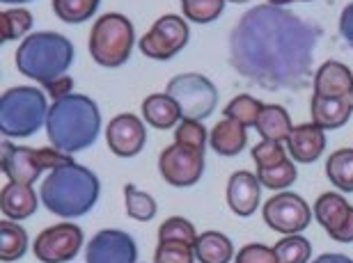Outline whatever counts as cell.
<instances>
[{
	"instance_id": "cell-16",
	"label": "cell",
	"mask_w": 353,
	"mask_h": 263,
	"mask_svg": "<svg viewBox=\"0 0 353 263\" xmlns=\"http://www.w3.org/2000/svg\"><path fill=\"white\" fill-rule=\"evenodd\" d=\"M287 142V151L292 154V158L301 165H310V162L319 160V156L326 149V133L321 126L312 124H301L294 126L289 133Z\"/></svg>"
},
{
	"instance_id": "cell-42",
	"label": "cell",
	"mask_w": 353,
	"mask_h": 263,
	"mask_svg": "<svg viewBox=\"0 0 353 263\" xmlns=\"http://www.w3.org/2000/svg\"><path fill=\"white\" fill-rule=\"evenodd\" d=\"M230 3H236V5H241V3H250V0H230Z\"/></svg>"
},
{
	"instance_id": "cell-26",
	"label": "cell",
	"mask_w": 353,
	"mask_h": 263,
	"mask_svg": "<svg viewBox=\"0 0 353 263\" xmlns=\"http://www.w3.org/2000/svg\"><path fill=\"white\" fill-rule=\"evenodd\" d=\"M326 174L337 190L353 193V149H337L326 162Z\"/></svg>"
},
{
	"instance_id": "cell-33",
	"label": "cell",
	"mask_w": 353,
	"mask_h": 263,
	"mask_svg": "<svg viewBox=\"0 0 353 263\" xmlns=\"http://www.w3.org/2000/svg\"><path fill=\"white\" fill-rule=\"evenodd\" d=\"M195 247L176 240H159V247L154 252V263H195Z\"/></svg>"
},
{
	"instance_id": "cell-40",
	"label": "cell",
	"mask_w": 353,
	"mask_h": 263,
	"mask_svg": "<svg viewBox=\"0 0 353 263\" xmlns=\"http://www.w3.org/2000/svg\"><path fill=\"white\" fill-rule=\"evenodd\" d=\"M268 5H278V7H282V5H289V3H299V0H266ZM303 3H310V0H303Z\"/></svg>"
},
{
	"instance_id": "cell-21",
	"label": "cell",
	"mask_w": 353,
	"mask_h": 263,
	"mask_svg": "<svg viewBox=\"0 0 353 263\" xmlns=\"http://www.w3.org/2000/svg\"><path fill=\"white\" fill-rule=\"evenodd\" d=\"M310 112H312V122L316 126H321L323 131H333L349 122L353 108L349 98H326L314 94L312 103H310Z\"/></svg>"
},
{
	"instance_id": "cell-30",
	"label": "cell",
	"mask_w": 353,
	"mask_h": 263,
	"mask_svg": "<svg viewBox=\"0 0 353 263\" xmlns=\"http://www.w3.org/2000/svg\"><path fill=\"white\" fill-rule=\"evenodd\" d=\"M273 252L278 263H307L312 257V245L301 233H292V236L282 238L280 243H275Z\"/></svg>"
},
{
	"instance_id": "cell-31",
	"label": "cell",
	"mask_w": 353,
	"mask_h": 263,
	"mask_svg": "<svg viewBox=\"0 0 353 263\" xmlns=\"http://www.w3.org/2000/svg\"><path fill=\"white\" fill-rule=\"evenodd\" d=\"M32 28V14L23 7L0 12V41H14Z\"/></svg>"
},
{
	"instance_id": "cell-19",
	"label": "cell",
	"mask_w": 353,
	"mask_h": 263,
	"mask_svg": "<svg viewBox=\"0 0 353 263\" xmlns=\"http://www.w3.org/2000/svg\"><path fill=\"white\" fill-rule=\"evenodd\" d=\"M245 145H248V133H245V126L239 124L236 119L225 117L209 133V147L218 156H236L243 151Z\"/></svg>"
},
{
	"instance_id": "cell-7",
	"label": "cell",
	"mask_w": 353,
	"mask_h": 263,
	"mask_svg": "<svg viewBox=\"0 0 353 263\" xmlns=\"http://www.w3.org/2000/svg\"><path fill=\"white\" fill-rule=\"evenodd\" d=\"M0 165L10 181L21 186H32L39 179L44 169H55L72 160V156L58 151V149H32V147H17L12 142H3L0 147Z\"/></svg>"
},
{
	"instance_id": "cell-9",
	"label": "cell",
	"mask_w": 353,
	"mask_h": 263,
	"mask_svg": "<svg viewBox=\"0 0 353 263\" xmlns=\"http://www.w3.org/2000/svg\"><path fill=\"white\" fill-rule=\"evenodd\" d=\"M204 149L193 142L174 140L159 156V169L172 188H190L202 179L204 172Z\"/></svg>"
},
{
	"instance_id": "cell-18",
	"label": "cell",
	"mask_w": 353,
	"mask_h": 263,
	"mask_svg": "<svg viewBox=\"0 0 353 263\" xmlns=\"http://www.w3.org/2000/svg\"><path fill=\"white\" fill-rule=\"evenodd\" d=\"M353 90V74L347 65L335 60L323 62L314 76V94L326 98H349Z\"/></svg>"
},
{
	"instance_id": "cell-35",
	"label": "cell",
	"mask_w": 353,
	"mask_h": 263,
	"mask_svg": "<svg viewBox=\"0 0 353 263\" xmlns=\"http://www.w3.org/2000/svg\"><path fill=\"white\" fill-rule=\"evenodd\" d=\"M252 158H255L257 169H271V167H278L285 160H289L287 151L282 149L280 142H273V140H262L259 145H255V149H252Z\"/></svg>"
},
{
	"instance_id": "cell-10",
	"label": "cell",
	"mask_w": 353,
	"mask_h": 263,
	"mask_svg": "<svg viewBox=\"0 0 353 263\" xmlns=\"http://www.w3.org/2000/svg\"><path fill=\"white\" fill-rule=\"evenodd\" d=\"M190 30L181 17L165 14L150 28V32L138 41L140 51L152 60H172L188 44Z\"/></svg>"
},
{
	"instance_id": "cell-34",
	"label": "cell",
	"mask_w": 353,
	"mask_h": 263,
	"mask_svg": "<svg viewBox=\"0 0 353 263\" xmlns=\"http://www.w3.org/2000/svg\"><path fill=\"white\" fill-rule=\"evenodd\" d=\"M159 240H176V243H197L195 227L188 222L186 218H168L163 224L159 227Z\"/></svg>"
},
{
	"instance_id": "cell-23",
	"label": "cell",
	"mask_w": 353,
	"mask_h": 263,
	"mask_svg": "<svg viewBox=\"0 0 353 263\" xmlns=\"http://www.w3.org/2000/svg\"><path fill=\"white\" fill-rule=\"evenodd\" d=\"M234 254L232 240L221 231H207L197 236L195 243V257L200 263H230Z\"/></svg>"
},
{
	"instance_id": "cell-32",
	"label": "cell",
	"mask_w": 353,
	"mask_h": 263,
	"mask_svg": "<svg viewBox=\"0 0 353 263\" xmlns=\"http://www.w3.org/2000/svg\"><path fill=\"white\" fill-rule=\"evenodd\" d=\"M225 0H181V10L190 23H214L223 14Z\"/></svg>"
},
{
	"instance_id": "cell-43",
	"label": "cell",
	"mask_w": 353,
	"mask_h": 263,
	"mask_svg": "<svg viewBox=\"0 0 353 263\" xmlns=\"http://www.w3.org/2000/svg\"><path fill=\"white\" fill-rule=\"evenodd\" d=\"M349 103H351V108H353V90H351V94H349Z\"/></svg>"
},
{
	"instance_id": "cell-4",
	"label": "cell",
	"mask_w": 353,
	"mask_h": 263,
	"mask_svg": "<svg viewBox=\"0 0 353 263\" xmlns=\"http://www.w3.org/2000/svg\"><path fill=\"white\" fill-rule=\"evenodd\" d=\"M74 62V44L58 32H34L17 51V69L41 85L58 81Z\"/></svg>"
},
{
	"instance_id": "cell-28",
	"label": "cell",
	"mask_w": 353,
	"mask_h": 263,
	"mask_svg": "<svg viewBox=\"0 0 353 263\" xmlns=\"http://www.w3.org/2000/svg\"><path fill=\"white\" fill-rule=\"evenodd\" d=\"M262 110H264V103H259L255 96L239 94L225 105L223 115L230 119H236L239 124H243L245 129H250V126H257V119L262 115Z\"/></svg>"
},
{
	"instance_id": "cell-37",
	"label": "cell",
	"mask_w": 353,
	"mask_h": 263,
	"mask_svg": "<svg viewBox=\"0 0 353 263\" xmlns=\"http://www.w3.org/2000/svg\"><path fill=\"white\" fill-rule=\"evenodd\" d=\"M72 87H74V81H72V78H67V76H62V78H58V81L44 85L46 94L53 96L55 101H60V98H65V96L72 94Z\"/></svg>"
},
{
	"instance_id": "cell-41",
	"label": "cell",
	"mask_w": 353,
	"mask_h": 263,
	"mask_svg": "<svg viewBox=\"0 0 353 263\" xmlns=\"http://www.w3.org/2000/svg\"><path fill=\"white\" fill-rule=\"evenodd\" d=\"M21 3H30V0H3V5H21Z\"/></svg>"
},
{
	"instance_id": "cell-11",
	"label": "cell",
	"mask_w": 353,
	"mask_h": 263,
	"mask_svg": "<svg viewBox=\"0 0 353 263\" xmlns=\"http://www.w3.org/2000/svg\"><path fill=\"white\" fill-rule=\"evenodd\" d=\"M310 206L305 204V199L296 193H287L282 190L280 195L271 197L264 204V222L278 233H301L303 229L310 227Z\"/></svg>"
},
{
	"instance_id": "cell-39",
	"label": "cell",
	"mask_w": 353,
	"mask_h": 263,
	"mask_svg": "<svg viewBox=\"0 0 353 263\" xmlns=\"http://www.w3.org/2000/svg\"><path fill=\"white\" fill-rule=\"evenodd\" d=\"M312 263H353V261L349 257H344V254H321V257Z\"/></svg>"
},
{
	"instance_id": "cell-14",
	"label": "cell",
	"mask_w": 353,
	"mask_h": 263,
	"mask_svg": "<svg viewBox=\"0 0 353 263\" xmlns=\"http://www.w3.org/2000/svg\"><path fill=\"white\" fill-rule=\"evenodd\" d=\"M88 263H136L138 247L126 231L119 229H103L94 233L85 247Z\"/></svg>"
},
{
	"instance_id": "cell-8",
	"label": "cell",
	"mask_w": 353,
	"mask_h": 263,
	"mask_svg": "<svg viewBox=\"0 0 353 263\" xmlns=\"http://www.w3.org/2000/svg\"><path fill=\"white\" fill-rule=\"evenodd\" d=\"M165 94L179 105L181 119L202 122L218 105L216 85L200 74H179L174 76L165 87Z\"/></svg>"
},
{
	"instance_id": "cell-36",
	"label": "cell",
	"mask_w": 353,
	"mask_h": 263,
	"mask_svg": "<svg viewBox=\"0 0 353 263\" xmlns=\"http://www.w3.org/2000/svg\"><path fill=\"white\" fill-rule=\"evenodd\" d=\"M234 263H278V261H275L273 247H266L262 243H250L236 254Z\"/></svg>"
},
{
	"instance_id": "cell-27",
	"label": "cell",
	"mask_w": 353,
	"mask_h": 263,
	"mask_svg": "<svg viewBox=\"0 0 353 263\" xmlns=\"http://www.w3.org/2000/svg\"><path fill=\"white\" fill-rule=\"evenodd\" d=\"M101 0H53V12L62 23H85L99 10Z\"/></svg>"
},
{
	"instance_id": "cell-15",
	"label": "cell",
	"mask_w": 353,
	"mask_h": 263,
	"mask_svg": "<svg viewBox=\"0 0 353 263\" xmlns=\"http://www.w3.org/2000/svg\"><path fill=\"white\" fill-rule=\"evenodd\" d=\"M105 140H108L110 151L115 156H119V158H131V156H138L143 151L147 133L143 122L136 115L124 112V115H117L108 124Z\"/></svg>"
},
{
	"instance_id": "cell-38",
	"label": "cell",
	"mask_w": 353,
	"mask_h": 263,
	"mask_svg": "<svg viewBox=\"0 0 353 263\" xmlns=\"http://www.w3.org/2000/svg\"><path fill=\"white\" fill-rule=\"evenodd\" d=\"M340 34H342V39L353 48V3L347 5L342 10V17H340Z\"/></svg>"
},
{
	"instance_id": "cell-1",
	"label": "cell",
	"mask_w": 353,
	"mask_h": 263,
	"mask_svg": "<svg viewBox=\"0 0 353 263\" xmlns=\"http://www.w3.org/2000/svg\"><path fill=\"white\" fill-rule=\"evenodd\" d=\"M321 28L278 5H257L230 32V65L262 90L305 87Z\"/></svg>"
},
{
	"instance_id": "cell-5",
	"label": "cell",
	"mask_w": 353,
	"mask_h": 263,
	"mask_svg": "<svg viewBox=\"0 0 353 263\" xmlns=\"http://www.w3.org/2000/svg\"><path fill=\"white\" fill-rule=\"evenodd\" d=\"M48 105L37 87H12L0 96V133L5 138H30L46 124Z\"/></svg>"
},
{
	"instance_id": "cell-12",
	"label": "cell",
	"mask_w": 353,
	"mask_h": 263,
	"mask_svg": "<svg viewBox=\"0 0 353 263\" xmlns=\"http://www.w3.org/2000/svg\"><path fill=\"white\" fill-rule=\"evenodd\" d=\"M83 229L79 224H53L44 229L34 240V257L44 263H65L72 261L81 252Z\"/></svg>"
},
{
	"instance_id": "cell-3",
	"label": "cell",
	"mask_w": 353,
	"mask_h": 263,
	"mask_svg": "<svg viewBox=\"0 0 353 263\" xmlns=\"http://www.w3.org/2000/svg\"><path fill=\"white\" fill-rule=\"evenodd\" d=\"M101 183L92 169L69 160L51 169L39 188L41 204L60 218H81L94 209Z\"/></svg>"
},
{
	"instance_id": "cell-20",
	"label": "cell",
	"mask_w": 353,
	"mask_h": 263,
	"mask_svg": "<svg viewBox=\"0 0 353 263\" xmlns=\"http://www.w3.org/2000/svg\"><path fill=\"white\" fill-rule=\"evenodd\" d=\"M0 211L7 220H26L37 211V195L30 186L10 181L0 193Z\"/></svg>"
},
{
	"instance_id": "cell-2",
	"label": "cell",
	"mask_w": 353,
	"mask_h": 263,
	"mask_svg": "<svg viewBox=\"0 0 353 263\" xmlns=\"http://www.w3.org/2000/svg\"><path fill=\"white\" fill-rule=\"evenodd\" d=\"M101 131L99 105L85 94H69L55 101L46 117V135L53 149L72 156L92 147Z\"/></svg>"
},
{
	"instance_id": "cell-24",
	"label": "cell",
	"mask_w": 353,
	"mask_h": 263,
	"mask_svg": "<svg viewBox=\"0 0 353 263\" xmlns=\"http://www.w3.org/2000/svg\"><path fill=\"white\" fill-rule=\"evenodd\" d=\"M255 129L262 135V140L285 142L294 126H292V117H289V112L282 105H264Z\"/></svg>"
},
{
	"instance_id": "cell-6",
	"label": "cell",
	"mask_w": 353,
	"mask_h": 263,
	"mask_svg": "<svg viewBox=\"0 0 353 263\" xmlns=\"http://www.w3.org/2000/svg\"><path fill=\"white\" fill-rule=\"evenodd\" d=\"M133 44H136V32H133V23L124 14H103L92 25L90 53L97 65L108 69L122 67L131 58Z\"/></svg>"
},
{
	"instance_id": "cell-17",
	"label": "cell",
	"mask_w": 353,
	"mask_h": 263,
	"mask_svg": "<svg viewBox=\"0 0 353 263\" xmlns=\"http://www.w3.org/2000/svg\"><path fill=\"white\" fill-rule=\"evenodd\" d=\"M259 197H262V183L257 174L234 172L228 181V206L236 215L248 218L257 211Z\"/></svg>"
},
{
	"instance_id": "cell-29",
	"label": "cell",
	"mask_w": 353,
	"mask_h": 263,
	"mask_svg": "<svg viewBox=\"0 0 353 263\" xmlns=\"http://www.w3.org/2000/svg\"><path fill=\"white\" fill-rule=\"evenodd\" d=\"M124 202H126V215L131 220L150 222L157 215V202H154V197L138 190L133 183H126L124 186Z\"/></svg>"
},
{
	"instance_id": "cell-25",
	"label": "cell",
	"mask_w": 353,
	"mask_h": 263,
	"mask_svg": "<svg viewBox=\"0 0 353 263\" xmlns=\"http://www.w3.org/2000/svg\"><path fill=\"white\" fill-rule=\"evenodd\" d=\"M28 250V233L23 227L14 224V220L0 222V261L10 263L17 261Z\"/></svg>"
},
{
	"instance_id": "cell-13",
	"label": "cell",
	"mask_w": 353,
	"mask_h": 263,
	"mask_svg": "<svg viewBox=\"0 0 353 263\" xmlns=\"http://www.w3.org/2000/svg\"><path fill=\"white\" fill-rule=\"evenodd\" d=\"M314 215L337 243H353V206L337 193H323L314 202Z\"/></svg>"
},
{
	"instance_id": "cell-22",
	"label": "cell",
	"mask_w": 353,
	"mask_h": 263,
	"mask_svg": "<svg viewBox=\"0 0 353 263\" xmlns=\"http://www.w3.org/2000/svg\"><path fill=\"white\" fill-rule=\"evenodd\" d=\"M143 115L145 122L154 129L168 131L181 119V110L168 94H152L143 101Z\"/></svg>"
}]
</instances>
